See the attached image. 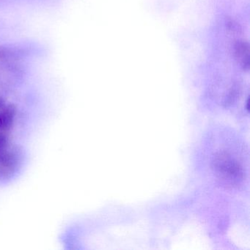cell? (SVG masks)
Returning a JSON list of instances; mask_svg holds the SVG:
<instances>
[{
	"label": "cell",
	"mask_w": 250,
	"mask_h": 250,
	"mask_svg": "<svg viewBox=\"0 0 250 250\" xmlns=\"http://www.w3.org/2000/svg\"><path fill=\"white\" fill-rule=\"evenodd\" d=\"M214 167L219 173L232 180H238L242 175V169L237 162H234L226 153L217 155L213 161Z\"/></svg>",
	"instance_id": "cell-1"
},
{
	"label": "cell",
	"mask_w": 250,
	"mask_h": 250,
	"mask_svg": "<svg viewBox=\"0 0 250 250\" xmlns=\"http://www.w3.org/2000/svg\"><path fill=\"white\" fill-rule=\"evenodd\" d=\"M17 156L12 152L5 150L0 153V178L6 179L15 172L17 168Z\"/></svg>",
	"instance_id": "cell-2"
},
{
	"label": "cell",
	"mask_w": 250,
	"mask_h": 250,
	"mask_svg": "<svg viewBox=\"0 0 250 250\" xmlns=\"http://www.w3.org/2000/svg\"><path fill=\"white\" fill-rule=\"evenodd\" d=\"M235 56L241 62L243 69H250V43L246 41H238L234 46Z\"/></svg>",
	"instance_id": "cell-3"
},
{
	"label": "cell",
	"mask_w": 250,
	"mask_h": 250,
	"mask_svg": "<svg viewBox=\"0 0 250 250\" xmlns=\"http://www.w3.org/2000/svg\"><path fill=\"white\" fill-rule=\"evenodd\" d=\"M16 107L14 105H8L0 109V131L9 129L15 118Z\"/></svg>",
	"instance_id": "cell-4"
},
{
	"label": "cell",
	"mask_w": 250,
	"mask_h": 250,
	"mask_svg": "<svg viewBox=\"0 0 250 250\" xmlns=\"http://www.w3.org/2000/svg\"><path fill=\"white\" fill-rule=\"evenodd\" d=\"M14 55L12 51L8 48L0 46V61L8 59Z\"/></svg>",
	"instance_id": "cell-5"
},
{
	"label": "cell",
	"mask_w": 250,
	"mask_h": 250,
	"mask_svg": "<svg viewBox=\"0 0 250 250\" xmlns=\"http://www.w3.org/2000/svg\"><path fill=\"white\" fill-rule=\"evenodd\" d=\"M8 139L3 133H0V153L3 151L7 147Z\"/></svg>",
	"instance_id": "cell-6"
},
{
	"label": "cell",
	"mask_w": 250,
	"mask_h": 250,
	"mask_svg": "<svg viewBox=\"0 0 250 250\" xmlns=\"http://www.w3.org/2000/svg\"><path fill=\"white\" fill-rule=\"evenodd\" d=\"M5 106V102H4L3 99L0 98V109H2Z\"/></svg>",
	"instance_id": "cell-7"
}]
</instances>
